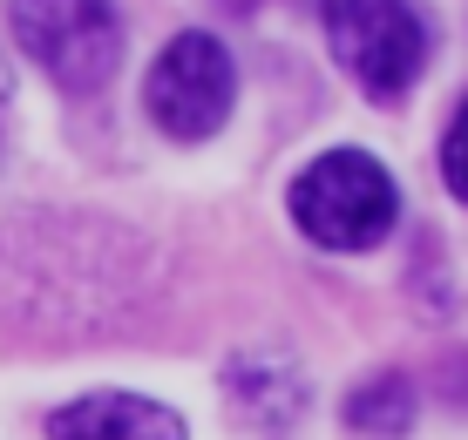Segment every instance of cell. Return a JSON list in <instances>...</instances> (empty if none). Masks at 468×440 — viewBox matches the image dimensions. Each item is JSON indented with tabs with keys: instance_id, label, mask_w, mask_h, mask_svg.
<instances>
[{
	"instance_id": "obj_1",
	"label": "cell",
	"mask_w": 468,
	"mask_h": 440,
	"mask_svg": "<svg viewBox=\"0 0 468 440\" xmlns=\"http://www.w3.org/2000/svg\"><path fill=\"white\" fill-rule=\"evenodd\" d=\"M292 217L299 231L326 251H367L394 231L400 217V190L367 150H326L299 170L292 183Z\"/></svg>"
},
{
	"instance_id": "obj_2",
	"label": "cell",
	"mask_w": 468,
	"mask_h": 440,
	"mask_svg": "<svg viewBox=\"0 0 468 440\" xmlns=\"http://www.w3.org/2000/svg\"><path fill=\"white\" fill-rule=\"evenodd\" d=\"M7 21H14L21 55L35 68H48V81L69 89V95L109 89V75L122 61L116 0H14Z\"/></svg>"
},
{
	"instance_id": "obj_3",
	"label": "cell",
	"mask_w": 468,
	"mask_h": 440,
	"mask_svg": "<svg viewBox=\"0 0 468 440\" xmlns=\"http://www.w3.org/2000/svg\"><path fill=\"white\" fill-rule=\"evenodd\" d=\"M326 41L374 102L408 95L428 61V27L408 0H326Z\"/></svg>"
},
{
	"instance_id": "obj_4",
	"label": "cell",
	"mask_w": 468,
	"mask_h": 440,
	"mask_svg": "<svg viewBox=\"0 0 468 440\" xmlns=\"http://www.w3.org/2000/svg\"><path fill=\"white\" fill-rule=\"evenodd\" d=\"M231 102H238V68H231V55H224V41L204 35V27L176 35L164 55L150 61L143 109H150V122L164 129V136H176V142L218 136L224 116H231Z\"/></svg>"
},
{
	"instance_id": "obj_5",
	"label": "cell",
	"mask_w": 468,
	"mask_h": 440,
	"mask_svg": "<svg viewBox=\"0 0 468 440\" xmlns=\"http://www.w3.org/2000/svg\"><path fill=\"white\" fill-rule=\"evenodd\" d=\"M48 440H190L164 400L143 393H82L48 414Z\"/></svg>"
},
{
	"instance_id": "obj_6",
	"label": "cell",
	"mask_w": 468,
	"mask_h": 440,
	"mask_svg": "<svg viewBox=\"0 0 468 440\" xmlns=\"http://www.w3.org/2000/svg\"><path fill=\"white\" fill-rule=\"evenodd\" d=\"M224 386H231V406L258 427H285V420L305 414V380L285 352H238Z\"/></svg>"
},
{
	"instance_id": "obj_7",
	"label": "cell",
	"mask_w": 468,
	"mask_h": 440,
	"mask_svg": "<svg viewBox=\"0 0 468 440\" xmlns=\"http://www.w3.org/2000/svg\"><path fill=\"white\" fill-rule=\"evenodd\" d=\"M346 427L367 440H400L414 427V380L408 372H374L346 393Z\"/></svg>"
},
{
	"instance_id": "obj_8",
	"label": "cell",
	"mask_w": 468,
	"mask_h": 440,
	"mask_svg": "<svg viewBox=\"0 0 468 440\" xmlns=\"http://www.w3.org/2000/svg\"><path fill=\"white\" fill-rule=\"evenodd\" d=\"M441 176H448V190L468 204V95H462L455 122H448V136H441Z\"/></svg>"
},
{
	"instance_id": "obj_9",
	"label": "cell",
	"mask_w": 468,
	"mask_h": 440,
	"mask_svg": "<svg viewBox=\"0 0 468 440\" xmlns=\"http://www.w3.org/2000/svg\"><path fill=\"white\" fill-rule=\"evenodd\" d=\"M218 7H224V14H258L265 0H218Z\"/></svg>"
},
{
	"instance_id": "obj_10",
	"label": "cell",
	"mask_w": 468,
	"mask_h": 440,
	"mask_svg": "<svg viewBox=\"0 0 468 440\" xmlns=\"http://www.w3.org/2000/svg\"><path fill=\"white\" fill-rule=\"evenodd\" d=\"M0 102H7V81H0Z\"/></svg>"
}]
</instances>
